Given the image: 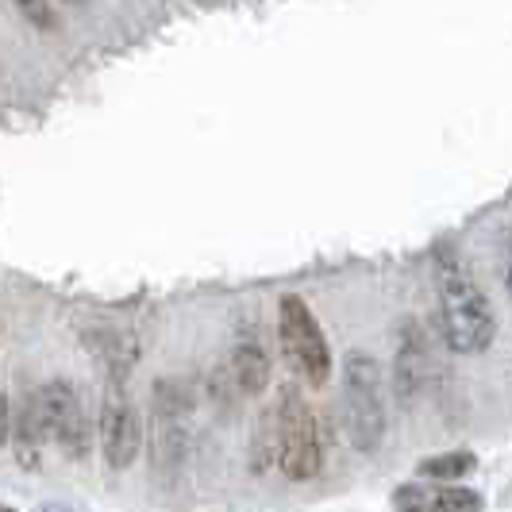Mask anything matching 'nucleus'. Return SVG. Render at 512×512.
I'll return each instance as SVG.
<instances>
[{
	"label": "nucleus",
	"mask_w": 512,
	"mask_h": 512,
	"mask_svg": "<svg viewBox=\"0 0 512 512\" xmlns=\"http://www.w3.org/2000/svg\"><path fill=\"white\" fill-rule=\"evenodd\" d=\"M439 324L447 347L459 355H482L497 335V316L489 297L466 270V262L451 255L439 258Z\"/></svg>",
	"instance_id": "f257e3e1"
},
{
	"label": "nucleus",
	"mask_w": 512,
	"mask_h": 512,
	"mask_svg": "<svg viewBox=\"0 0 512 512\" xmlns=\"http://www.w3.org/2000/svg\"><path fill=\"white\" fill-rule=\"evenodd\" d=\"M343 424L351 447L370 455L385 439V389L382 366L366 351H351L343 359Z\"/></svg>",
	"instance_id": "f03ea898"
},
{
	"label": "nucleus",
	"mask_w": 512,
	"mask_h": 512,
	"mask_svg": "<svg viewBox=\"0 0 512 512\" xmlns=\"http://www.w3.org/2000/svg\"><path fill=\"white\" fill-rule=\"evenodd\" d=\"M278 339H282L285 362L293 366L297 378H305L316 389L332 382V351H328L324 328L297 293H285L278 305Z\"/></svg>",
	"instance_id": "7ed1b4c3"
},
{
	"label": "nucleus",
	"mask_w": 512,
	"mask_h": 512,
	"mask_svg": "<svg viewBox=\"0 0 512 512\" xmlns=\"http://www.w3.org/2000/svg\"><path fill=\"white\" fill-rule=\"evenodd\" d=\"M320 436H316V416L297 389H285L278 405V466L289 482H308L320 474Z\"/></svg>",
	"instance_id": "20e7f679"
},
{
	"label": "nucleus",
	"mask_w": 512,
	"mask_h": 512,
	"mask_svg": "<svg viewBox=\"0 0 512 512\" xmlns=\"http://www.w3.org/2000/svg\"><path fill=\"white\" fill-rule=\"evenodd\" d=\"M31 409L39 416L47 439H54L70 459L89 455V416L81 412V397L70 382H47L39 385L31 397Z\"/></svg>",
	"instance_id": "39448f33"
},
{
	"label": "nucleus",
	"mask_w": 512,
	"mask_h": 512,
	"mask_svg": "<svg viewBox=\"0 0 512 512\" xmlns=\"http://www.w3.org/2000/svg\"><path fill=\"white\" fill-rule=\"evenodd\" d=\"M143 447V420L131 405L128 389L120 378L108 382L101 405V451L112 470H128Z\"/></svg>",
	"instance_id": "423d86ee"
},
{
	"label": "nucleus",
	"mask_w": 512,
	"mask_h": 512,
	"mask_svg": "<svg viewBox=\"0 0 512 512\" xmlns=\"http://www.w3.org/2000/svg\"><path fill=\"white\" fill-rule=\"evenodd\" d=\"M432 378V366H428V343H424V332L420 324H405V335H401V347H397V362H393V385H397V397L412 405L424 385Z\"/></svg>",
	"instance_id": "0eeeda50"
},
{
	"label": "nucleus",
	"mask_w": 512,
	"mask_h": 512,
	"mask_svg": "<svg viewBox=\"0 0 512 512\" xmlns=\"http://www.w3.org/2000/svg\"><path fill=\"white\" fill-rule=\"evenodd\" d=\"M231 378L239 385V393H247V397H258L266 385H270V355H266V347H262V339H258L255 324L247 328H239L235 335V347H231Z\"/></svg>",
	"instance_id": "6e6552de"
},
{
	"label": "nucleus",
	"mask_w": 512,
	"mask_h": 512,
	"mask_svg": "<svg viewBox=\"0 0 512 512\" xmlns=\"http://www.w3.org/2000/svg\"><path fill=\"white\" fill-rule=\"evenodd\" d=\"M478 466V459L470 455V451H451V455H436V459H424L416 466V474L420 478H428V482H451V478H462V474H470Z\"/></svg>",
	"instance_id": "1a4fd4ad"
},
{
	"label": "nucleus",
	"mask_w": 512,
	"mask_h": 512,
	"mask_svg": "<svg viewBox=\"0 0 512 512\" xmlns=\"http://www.w3.org/2000/svg\"><path fill=\"white\" fill-rule=\"evenodd\" d=\"M12 4H16V12H20L35 31H47V35H51V31H58V24H62L51 0H12Z\"/></svg>",
	"instance_id": "9d476101"
},
{
	"label": "nucleus",
	"mask_w": 512,
	"mask_h": 512,
	"mask_svg": "<svg viewBox=\"0 0 512 512\" xmlns=\"http://www.w3.org/2000/svg\"><path fill=\"white\" fill-rule=\"evenodd\" d=\"M501 278H505V289L512 297V231L501 235Z\"/></svg>",
	"instance_id": "9b49d317"
}]
</instances>
